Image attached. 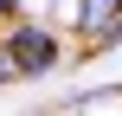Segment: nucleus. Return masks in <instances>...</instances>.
Instances as JSON below:
<instances>
[{
	"label": "nucleus",
	"mask_w": 122,
	"mask_h": 116,
	"mask_svg": "<svg viewBox=\"0 0 122 116\" xmlns=\"http://www.w3.org/2000/svg\"><path fill=\"white\" fill-rule=\"evenodd\" d=\"M6 58H13V71L19 77H45V71H58V32H45V26H32V19H13L6 26Z\"/></svg>",
	"instance_id": "nucleus-1"
},
{
	"label": "nucleus",
	"mask_w": 122,
	"mask_h": 116,
	"mask_svg": "<svg viewBox=\"0 0 122 116\" xmlns=\"http://www.w3.org/2000/svg\"><path fill=\"white\" fill-rule=\"evenodd\" d=\"M71 26L90 45H116L122 39V0H71Z\"/></svg>",
	"instance_id": "nucleus-2"
},
{
	"label": "nucleus",
	"mask_w": 122,
	"mask_h": 116,
	"mask_svg": "<svg viewBox=\"0 0 122 116\" xmlns=\"http://www.w3.org/2000/svg\"><path fill=\"white\" fill-rule=\"evenodd\" d=\"M6 77H19V71H13V58H6V45H0V84H6Z\"/></svg>",
	"instance_id": "nucleus-3"
},
{
	"label": "nucleus",
	"mask_w": 122,
	"mask_h": 116,
	"mask_svg": "<svg viewBox=\"0 0 122 116\" xmlns=\"http://www.w3.org/2000/svg\"><path fill=\"white\" fill-rule=\"evenodd\" d=\"M0 19H19V0H0Z\"/></svg>",
	"instance_id": "nucleus-4"
}]
</instances>
